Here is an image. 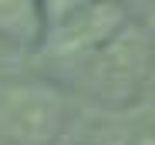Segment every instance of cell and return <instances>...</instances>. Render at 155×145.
Returning <instances> with one entry per match:
<instances>
[{"mask_svg": "<svg viewBox=\"0 0 155 145\" xmlns=\"http://www.w3.org/2000/svg\"><path fill=\"white\" fill-rule=\"evenodd\" d=\"M34 4H0V34L17 37V41H31L41 27V17H34Z\"/></svg>", "mask_w": 155, "mask_h": 145, "instance_id": "obj_4", "label": "cell"}, {"mask_svg": "<svg viewBox=\"0 0 155 145\" xmlns=\"http://www.w3.org/2000/svg\"><path fill=\"white\" fill-rule=\"evenodd\" d=\"M135 145H155V138H142V142H135Z\"/></svg>", "mask_w": 155, "mask_h": 145, "instance_id": "obj_5", "label": "cell"}, {"mask_svg": "<svg viewBox=\"0 0 155 145\" xmlns=\"http://www.w3.org/2000/svg\"><path fill=\"white\" fill-rule=\"evenodd\" d=\"M145 71H148V41L135 27H121L101 47H94L88 81L91 91L108 101H132L145 81Z\"/></svg>", "mask_w": 155, "mask_h": 145, "instance_id": "obj_2", "label": "cell"}, {"mask_svg": "<svg viewBox=\"0 0 155 145\" xmlns=\"http://www.w3.org/2000/svg\"><path fill=\"white\" fill-rule=\"evenodd\" d=\"M68 118V105L51 84H14L0 94V142L51 145Z\"/></svg>", "mask_w": 155, "mask_h": 145, "instance_id": "obj_1", "label": "cell"}, {"mask_svg": "<svg viewBox=\"0 0 155 145\" xmlns=\"http://www.w3.org/2000/svg\"><path fill=\"white\" fill-rule=\"evenodd\" d=\"M71 17H61L54 27V47L58 51H78V47H101L118 27V14L115 7H91V4H78V7H64Z\"/></svg>", "mask_w": 155, "mask_h": 145, "instance_id": "obj_3", "label": "cell"}]
</instances>
